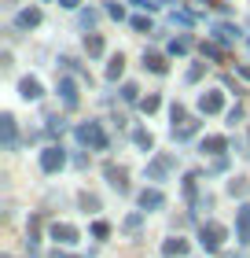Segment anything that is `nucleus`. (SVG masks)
<instances>
[{
	"label": "nucleus",
	"instance_id": "24",
	"mask_svg": "<svg viewBox=\"0 0 250 258\" xmlns=\"http://www.w3.org/2000/svg\"><path fill=\"white\" fill-rule=\"evenodd\" d=\"M52 258H70V254H63V251H55V254H52Z\"/></svg>",
	"mask_w": 250,
	"mask_h": 258
},
{
	"label": "nucleus",
	"instance_id": "14",
	"mask_svg": "<svg viewBox=\"0 0 250 258\" xmlns=\"http://www.w3.org/2000/svg\"><path fill=\"white\" fill-rule=\"evenodd\" d=\"M213 33H217V41H239V30L235 26H217Z\"/></svg>",
	"mask_w": 250,
	"mask_h": 258
},
{
	"label": "nucleus",
	"instance_id": "22",
	"mask_svg": "<svg viewBox=\"0 0 250 258\" xmlns=\"http://www.w3.org/2000/svg\"><path fill=\"white\" fill-rule=\"evenodd\" d=\"M92 232H96V236L103 240V236H107V232H111V229H107V225H103V221H96V225H92Z\"/></svg>",
	"mask_w": 250,
	"mask_h": 258
},
{
	"label": "nucleus",
	"instance_id": "18",
	"mask_svg": "<svg viewBox=\"0 0 250 258\" xmlns=\"http://www.w3.org/2000/svg\"><path fill=\"white\" fill-rule=\"evenodd\" d=\"M122 55H118V59H111V67H107V78H118V74H122Z\"/></svg>",
	"mask_w": 250,
	"mask_h": 258
},
{
	"label": "nucleus",
	"instance_id": "6",
	"mask_svg": "<svg viewBox=\"0 0 250 258\" xmlns=\"http://www.w3.org/2000/svg\"><path fill=\"white\" fill-rule=\"evenodd\" d=\"M59 96H63V103H66V107H77V85H74L70 78H63V81H59Z\"/></svg>",
	"mask_w": 250,
	"mask_h": 258
},
{
	"label": "nucleus",
	"instance_id": "1",
	"mask_svg": "<svg viewBox=\"0 0 250 258\" xmlns=\"http://www.w3.org/2000/svg\"><path fill=\"white\" fill-rule=\"evenodd\" d=\"M77 140L81 144H92V148H107V137H103V129L96 125V122H89V125H77Z\"/></svg>",
	"mask_w": 250,
	"mask_h": 258
},
{
	"label": "nucleus",
	"instance_id": "10",
	"mask_svg": "<svg viewBox=\"0 0 250 258\" xmlns=\"http://www.w3.org/2000/svg\"><path fill=\"white\" fill-rule=\"evenodd\" d=\"M170 166H173V155H162V159H154V162H151V177H154V181H162V173L170 170Z\"/></svg>",
	"mask_w": 250,
	"mask_h": 258
},
{
	"label": "nucleus",
	"instance_id": "21",
	"mask_svg": "<svg viewBox=\"0 0 250 258\" xmlns=\"http://www.w3.org/2000/svg\"><path fill=\"white\" fill-rule=\"evenodd\" d=\"M199 78H202V63H195L192 70H188V81H199Z\"/></svg>",
	"mask_w": 250,
	"mask_h": 258
},
{
	"label": "nucleus",
	"instance_id": "3",
	"mask_svg": "<svg viewBox=\"0 0 250 258\" xmlns=\"http://www.w3.org/2000/svg\"><path fill=\"white\" fill-rule=\"evenodd\" d=\"M63 162H66L63 148H44V155H41V170H44V173H55Z\"/></svg>",
	"mask_w": 250,
	"mask_h": 258
},
{
	"label": "nucleus",
	"instance_id": "8",
	"mask_svg": "<svg viewBox=\"0 0 250 258\" xmlns=\"http://www.w3.org/2000/svg\"><path fill=\"white\" fill-rule=\"evenodd\" d=\"M22 100H41V81L37 78H22Z\"/></svg>",
	"mask_w": 250,
	"mask_h": 258
},
{
	"label": "nucleus",
	"instance_id": "17",
	"mask_svg": "<svg viewBox=\"0 0 250 258\" xmlns=\"http://www.w3.org/2000/svg\"><path fill=\"white\" fill-rule=\"evenodd\" d=\"M188 48H192V41H188V37H181V41H173V44H170V52H177V55H184Z\"/></svg>",
	"mask_w": 250,
	"mask_h": 258
},
{
	"label": "nucleus",
	"instance_id": "5",
	"mask_svg": "<svg viewBox=\"0 0 250 258\" xmlns=\"http://www.w3.org/2000/svg\"><path fill=\"white\" fill-rule=\"evenodd\" d=\"M162 203H165V199H162L158 188H144V192H140V207H144V210H158Z\"/></svg>",
	"mask_w": 250,
	"mask_h": 258
},
{
	"label": "nucleus",
	"instance_id": "12",
	"mask_svg": "<svg viewBox=\"0 0 250 258\" xmlns=\"http://www.w3.org/2000/svg\"><path fill=\"white\" fill-rule=\"evenodd\" d=\"M4 144L15 148V118H11V114H4Z\"/></svg>",
	"mask_w": 250,
	"mask_h": 258
},
{
	"label": "nucleus",
	"instance_id": "23",
	"mask_svg": "<svg viewBox=\"0 0 250 258\" xmlns=\"http://www.w3.org/2000/svg\"><path fill=\"white\" fill-rule=\"evenodd\" d=\"M59 4H63V8H77V0H59Z\"/></svg>",
	"mask_w": 250,
	"mask_h": 258
},
{
	"label": "nucleus",
	"instance_id": "16",
	"mask_svg": "<svg viewBox=\"0 0 250 258\" xmlns=\"http://www.w3.org/2000/svg\"><path fill=\"white\" fill-rule=\"evenodd\" d=\"M144 67H147V70H154V74H165V63L158 59V55H144Z\"/></svg>",
	"mask_w": 250,
	"mask_h": 258
},
{
	"label": "nucleus",
	"instance_id": "13",
	"mask_svg": "<svg viewBox=\"0 0 250 258\" xmlns=\"http://www.w3.org/2000/svg\"><path fill=\"white\" fill-rule=\"evenodd\" d=\"M202 151L217 155V151H224V140H221V137H206V140H202Z\"/></svg>",
	"mask_w": 250,
	"mask_h": 258
},
{
	"label": "nucleus",
	"instance_id": "7",
	"mask_svg": "<svg viewBox=\"0 0 250 258\" xmlns=\"http://www.w3.org/2000/svg\"><path fill=\"white\" fill-rule=\"evenodd\" d=\"M37 22H41V11H37V8H26V11H19L15 26H19V30H30V26H37Z\"/></svg>",
	"mask_w": 250,
	"mask_h": 258
},
{
	"label": "nucleus",
	"instance_id": "2",
	"mask_svg": "<svg viewBox=\"0 0 250 258\" xmlns=\"http://www.w3.org/2000/svg\"><path fill=\"white\" fill-rule=\"evenodd\" d=\"M221 236H224V229L217 225V221H210V225H202V240H199V243H202V247H206V251L213 254V251L221 247Z\"/></svg>",
	"mask_w": 250,
	"mask_h": 258
},
{
	"label": "nucleus",
	"instance_id": "4",
	"mask_svg": "<svg viewBox=\"0 0 250 258\" xmlns=\"http://www.w3.org/2000/svg\"><path fill=\"white\" fill-rule=\"evenodd\" d=\"M235 229H239V243H246V240H250V203H243V207H239Z\"/></svg>",
	"mask_w": 250,
	"mask_h": 258
},
{
	"label": "nucleus",
	"instance_id": "15",
	"mask_svg": "<svg viewBox=\"0 0 250 258\" xmlns=\"http://www.w3.org/2000/svg\"><path fill=\"white\" fill-rule=\"evenodd\" d=\"M162 251H165V254L173 258V254H184V251H188V243H184V240H170V243H165Z\"/></svg>",
	"mask_w": 250,
	"mask_h": 258
},
{
	"label": "nucleus",
	"instance_id": "20",
	"mask_svg": "<svg viewBox=\"0 0 250 258\" xmlns=\"http://www.w3.org/2000/svg\"><path fill=\"white\" fill-rule=\"evenodd\" d=\"M89 52L100 55V52H103V41H100V37H89Z\"/></svg>",
	"mask_w": 250,
	"mask_h": 258
},
{
	"label": "nucleus",
	"instance_id": "11",
	"mask_svg": "<svg viewBox=\"0 0 250 258\" xmlns=\"http://www.w3.org/2000/svg\"><path fill=\"white\" fill-rule=\"evenodd\" d=\"M52 236H55L59 243H74V240H77V232L70 229V225H52Z\"/></svg>",
	"mask_w": 250,
	"mask_h": 258
},
{
	"label": "nucleus",
	"instance_id": "9",
	"mask_svg": "<svg viewBox=\"0 0 250 258\" xmlns=\"http://www.w3.org/2000/svg\"><path fill=\"white\" fill-rule=\"evenodd\" d=\"M221 103H224V100H221V92H210V96H202V100H199V107H202V114H217V111H221Z\"/></svg>",
	"mask_w": 250,
	"mask_h": 258
},
{
	"label": "nucleus",
	"instance_id": "19",
	"mask_svg": "<svg viewBox=\"0 0 250 258\" xmlns=\"http://www.w3.org/2000/svg\"><path fill=\"white\" fill-rule=\"evenodd\" d=\"M133 140H136L140 148H147V151H151V137L144 133V129H136V133H133Z\"/></svg>",
	"mask_w": 250,
	"mask_h": 258
}]
</instances>
